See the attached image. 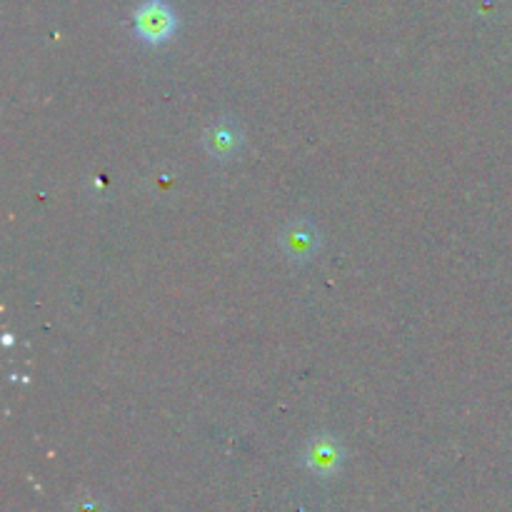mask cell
Segmentation results:
<instances>
[{
	"label": "cell",
	"mask_w": 512,
	"mask_h": 512,
	"mask_svg": "<svg viewBox=\"0 0 512 512\" xmlns=\"http://www.w3.org/2000/svg\"><path fill=\"white\" fill-rule=\"evenodd\" d=\"M138 30L143 35H148L150 40H160L173 30V13L168 10V5L158 3H145L138 10Z\"/></svg>",
	"instance_id": "cell-1"
}]
</instances>
